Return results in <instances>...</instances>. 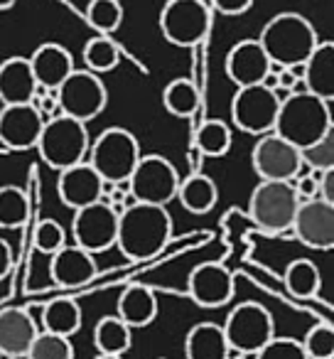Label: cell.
<instances>
[{
	"label": "cell",
	"instance_id": "8992f818",
	"mask_svg": "<svg viewBox=\"0 0 334 359\" xmlns=\"http://www.w3.org/2000/svg\"><path fill=\"white\" fill-rule=\"evenodd\" d=\"M300 200L293 182H268L260 180L249 200V217L265 234H285L293 229Z\"/></svg>",
	"mask_w": 334,
	"mask_h": 359
},
{
	"label": "cell",
	"instance_id": "7c38bea8",
	"mask_svg": "<svg viewBox=\"0 0 334 359\" xmlns=\"http://www.w3.org/2000/svg\"><path fill=\"white\" fill-rule=\"evenodd\" d=\"M251 163L256 175L268 182H293L302 172L300 150L275 133H265L256 140Z\"/></svg>",
	"mask_w": 334,
	"mask_h": 359
},
{
	"label": "cell",
	"instance_id": "7402d4cb",
	"mask_svg": "<svg viewBox=\"0 0 334 359\" xmlns=\"http://www.w3.org/2000/svg\"><path fill=\"white\" fill-rule=\"evenodd\" d=\"M37 81L27 57H8L0 62V101L3 106L30 104L35 96Z\"/></svg>",
	"mask_w": 334,
	"mask_h": 359
},
{
	"label": "cell",
	"instance_id": "44dd1931",
	"mask_svg": "<svg viewBox=\"0 0 334 359\" xmlns=\"http://www.w3.org/2000/svg\"><path fill=\"white\" fill-rule=\"evenodd\" d=\"M52 280L62 288H81L96 276V261L89 251L79 246H62L57 254H52L50 264Z\"/></svg>",
	"mask_w": 334,
	"mask_h": 359
},
{
	"label": "cell",
	"instance_id": "52a82bcc",
	"mask_svg": "<svg viewBox=\"0 0 334 359\" xmlns=\"http://www.w3.org/2000/svg\"><path fill=\"white\" fill-rule=\"evenodd\" d=\"M224 337L229 342L231 352L236 354H256L275 337V323L268 308L256 300L239 303L221 325Z\"/></svg>",
	"mask_w": 334,
	"mask_h": 359
},
{
	"label": "cell",
	"instance_id": "9c48e42d",
	"mask_svg": "<svg viewBox=\"0 0 334 359\" xmlns=\"http://www.w3.org/2000/svg\"><path fill=\"white\" fill-rule=\"evenodd\" d=\"M55 94L60 101L62 116H69L81 123L99 118L109 104L106 84L101 81V76L91 74L89 69H74Z\"/></svg>",
	"mask_w": 334,
	"mask_h": 359
},
{
	"label": "cell",
	"instance_id": "836d02e7",
	"mask_svg": "<svg viewBox=\"0 0 334 359\" xmlns=\"http://www.w3.org/2000/svg\"><path fill=\"white\" fill-rule=\"evenodd\" d=\"M86 22L99 35H113L123 25V6H120V0H89Z\"/></svg>",
	"mask_w": 334,
	"mask_h": 359
},
{
	"label": "cell",
	"instance_id": "6da1fadb",
	"mask_svg": "<svg viewBox=\"0 0 334 359\" xmlns=\"http://www.w3.org/2000/svg\"><path fill=\"white\" fill-rule=\"evenodd\" d=\"M172 239V217L165 207L135 205L125 207L118 217L116 246L130 261H145L158 256Z\"/></svg>",
	"mask_w": 334,
	"mask_h": 359
},
{
	"label": "cell",
	"instance_id": "8d00e7d4",
	"mask_svg": "<svg viewBox=\"0 0 334 359\" xmlns=\"http://www.w3.org/2000/svg\"><path fill=\"white\" fill-rule=\"evenodd\" d=\"M300 158L309 170H319V172L334 170V128L327 135H322L317 143L300 150Z\"/></svg>",
	"mask_w": 334,
	"mask_h": 359
},
{
	"label": "cell",
	"instance_id": "d6a6232c",
	"mask_svg": "<svg viewBox=\"0 0 334 359\" xmlns=\"http://www.w3.org/2000/svg\"><path fill=\"white\" fill-rule=\"evenodd\" d=\"M231 140H234L231 128L219 118L204 121L195 135L197 150H200L202 155H207V158H224L231 150Z\"/></svg>",
	"mask_w": 334,
	"mask_h": 359
},
{
	"label": "cell",
	"instance_id": "484cf974",
	"mask_svg": "<svg viewBox=\"0 0 334 359\" xmlns=\"http://www.w3.org/2000/svg\"><path fill=\"white\" fill-rule=\"evenodd\" d=\"M177 200L190 215H209L219 202V187L209 175L195 172L190 177L180 180L177 187Z\"/></svg>",
	"mask_w": 334,
	"mask_h": 359
},
{
	"label": "cell",
	"instance_id": "b9f144b4",
	"mask_svg": "<svg viewBox=\"0 0 334 359\" xmlns=\"http://www.w3.org/2000/svg\"><path fill=\"white\" fill-rule=\"evenodd\" d=\"M13 269V249L3 236H0V280L6 278Z\"/></svg>",
	"mask_w": 334,
	"mask_h": 359
},
{
	"label": "cell",
	"instance_id": "d6986e66",
	"mask_svg": "<svg viewBox=\"0 0 334 359\" xmlns=\"http://www.w3.org/2000/svg\"><path fill=\"white\" fill-rule=\"evenodd\" d=\"M270 69V60L258 40H241L226 55V74L239 89L256 86Z\"/></svg>",
	"mask_w": 334,
	"mask_h": 359
},
{
	"label": "cell",
	"instance_id": "4316f807",
	"mask_svg": "<svg viewBox=\"0 0 334 359\" xmlns=\"http://www.w3.org/2000/svg\"><path fill=\"white\" fill-rule=\"evenodd\" d=\"M81 320H84V315H81L79 303L74 298L62 295V298L50 300L45 305V310H42V327H45L42 332H52L71 339V334H76L81 330Z\"/></svg>",
	"mask_w": 334,
	"mask_h": 359
},
{
	"label": "cell",
	"instance_id": "3957f363",
	"mask_svg": "<svg viewBox=\"0 0 334 359\" xmlns=\"http://www.w3.org/2000/svg\"><path fill=\"white\" fill-rule=\"evenodd\" d=\"M258 42L270 62L280 67H295L307 62L312 50L319 45V37L312 22L300 13H278L265 22Z\"/></svg>",
	"mask_w": 334,
	"mask_h": 359
},
{
	"label": "cell",
	"instance_id": "4fadbf2b",
	"mask_svg": "<svg viewBox=\"0 0 334 359\" xmlns=\"http://www.w3.org/2000/svg\"><path fill=\"white\" fill-rule=\"evenodd\" d=\"M116 234H118V215L106 202L76 210L74 222H71L74 246L94 256L116 246Z\"/></svg>",
	"mask_w": 334,
	"mask_h": 359
},
{
	"label": "cell",
	"instance_id": "d4e9b609",
	"mask_svg": "<svg viewBox=\"0 0 334 359\" xmlns=\"http://www.w3.org/2000/svg\"><path fill=\"white\" fill-rule=\"evenodd\" d=\"M231 347L216 323H197L185 337L187 359H229Z\"/></svg>",
	"mask_w": 334,
	"mask_h": 359
},
{
	"label": "cell",
	"instance_id": "f546056e",
	"mask_svg": "<svg viewBox=\"0 0 334 359\" xmlns=\"http://www.w3.org/2000/svg\"><path fill=\"white\" fill-rule=\"evenodd\" d=\"M202 104V94L192 79H172L170 84L162 89V106L177 118H187V116L197 114Z\"/></svg>",
	"mask_w": 334,
	"mask_h": 359
},
{
	"label": "cell",
	"instance_id": "5bb4252c",
	"mask_svg": "<svg viewBox=\"0 0 334 359\" xmlns=\"http://www.w3.org/2000/svg\"><path fill=\"white\" fill-rule=\"evenodd\" d=\"M187 293L200 308H224L236 293V278L224 264L207 261V264L192 269L190 280H187Z\"/></svg>",
	"mask_w": 334,
	"mask_h": 359
},
{
	"label": "cell",
	"instance_id": "277c9868",
	"mask_svg": "<svg viewBox=\"0 0 334 359\" xmlns=\"http://www.w3.org/2000/svg\"><path fill=\"white\" fill-rule=\"evenodd\" d=\"M86 158H89L86 163L96 170V175L104 182L120 185V182H128V177L133 175L135 165L143 158V153H140L138 138L130 130L113 126V128H106L91 143Z\"/></svg>",
	"mask_w": 334,
	"mask_h": 359
},
{
	"label": "cell",
	"instance_id": "83f0119b",
	"mask_svg": "<svg viewBox=\"0 0 334 359\" xmlns=\"http://www.w3.org/2000/svg\"><path fill=\"white\" fill-rule=\"evenodd\" d=\"M94 344L99 354H111V357H123L133 344V330L116 315L101 318L94 327Z\"/></svg>",
	"mask_w": 334,
	"mask_h": 359
},
{
	"label": "cell",
	"instance_id": "e0dca14e",
	"mask_svg": "<svg viewBox=\"0 0 334 359\" xmlns=\"http://www.w3.org/2000/svg\"><path fill=\"white\" fill-rule=\"evenodd\" d=\"M42 128H45V121L30 104L0 109V143L8 150L35 148Z\"/></svg>",
	"mask_w": 334,
	"mask_h": 359
},
{
	"label": "cell",
	"instance_id": "603a6c76",
	"mask_svg": "<svg viewBox=\"0 0 334 359\" xmlns=\"http://www.w3.org/2000/svg\"><path fill=\"white\" fill-rule=\"evenodd\" d=\"M305 91L332 104L334 99V42H319L302 65Z\"/></svg>",
	"mask_w": 334,
	"mask_h": 359
},
{
	"label": "cell",
	"instance_id": "d590c367",
	"mask_svg": "<svg viewBox=\"0 0 334 359\" xmlns=\"http://www.w3.org/2000/svg\"><path fill=\"white\" fill-rule=\"evenodd\" d=\"M300 344L307 359H334V327L329 323H317Z\"/></svg>",
	"mask_w": 334,
	"mask_h": 359
},
{
	"label": "cell",
	"instance_id": "8fae6325",
	"mask_svg": "<svg viewBox=\"0 0 334 359\" xmlns=\"http://www.w3.org/2000/svg\"><path fill=\"white\" fill-rule=\"evenodd\" d=\"M280 111V99L275 91L265 89V86H244L236 91L234 101H231V121L239 130L249 135H265L273 133L275 118Z\"/></svg>",
	"mask_w": 334,
	"mask_h": 359
},
{
	"label": "cell",
	"instance_id": "ee69618b",
	"mask_svg": "<svg viewBox=\"0 0 334 359\" xmlns=\"http://www.w3.org/2000/svg\"><path fill=\"white\" fill-rule=\"evenodd\" d=\"M96 359H123V357H111V354H99Z\"/></svg>",
	"mask_w": 334,
	"mask_h": 359
},
{
	"label": "cell",
	"instance_id": "4dcf8cb0",
	"mask_svg": "<svg viewBox=\"0 0 334 359\" xmlns=\"http://www.w3.org/2000/svg\"><path fill=\"white\" fill-rule=\"evenodd\" d=\"M84 65L91 74H109L120 65V47L109 35L91 37L84 45Z\"/></svg>",
	"mask_w": 334,
	"mask_h": 359
},
{
	"label": "cell",
	"instance_id": "30bf717a",
	"mask_svg": "<svg viewBox=\"0 0 334 359\" xmlns=\"http://www.w3.org/2000/svg\"><path fill=\"white\" fill-rule=\"evenodd\" d=\"M209 30L204 0H167L160 13V32L175 47H195Z\"/></svg>",
	"mask_w": 334,
	"mask_h": 359
},
{
	"label": "cell",
	"instance_id": "f35d334b",
	"mask_svg": "<svg viewBox=\"0 0 334 359\" xmlns=\"http://www.w3.org/2000/svg\"><path fill=\"white\" fill-rule=\"evenodd\" d=\"M253 359H307L300 339L295 337H273L260 352L253 354Z\"/></svg>",
	"mask_w": 334,
	"mask_h": 359
},
{
	"label": "cell",
	"instance_id": "9a60e30c",
	"mask_svg": "<svg viewBox=\"0 0 334 359\" xmlns=\"http://www.w3.org/2000/svg\"><path fill=\"white\" fill-rule=\"evenodd\" d=\"M290 231L307 249L329 251L334 246V205L324 200L300 202Z\"/></svg>",
	"mask_w": 334,
	"mask_h": 359
},
{
	"label": "cell",
	"instance_id": "cb8c5ba5",
	"mask_svg": "<svg viewBox=\"0 0 334 359\" xmlns=\"http://www.w3.org/2000/svg\"><path fill=\"white\" fill-rule=\"evenodd\" d=\"M130 330L148 327L158 318V295L153 288L143 283H133L120 293L118 298V315Z\"/></svg>",
	"mask_w": 334,
	"mask_h": 359
},
{
	"label": "cell",
	"instance_id": "f1b7e54d",
	"mask_svg": "<svg viewBox=\"0 0 334 359\" xmlns=\"http://www.w3.org/2000/svg\"><path fill=\"white\" fill-rule=\"evenodd\" d=\"M285 288H288L290 295L300 300L314 298L319 293V285H322V273H319L317 264L309 259H295L288 264L283 273Z\"/></svg>",
	"mask_w": 334,
	"mask_h": 359
},
{
	"label": "cell",
	"instance_id": "ab89813d",
	"mask_svg": "<svg viewBox=\"0 0 334 359\" xmlns=\"http://www.w3.org/2000/svg\"><path fill=\"white\" fill-rule=\"evenodd\" d=\"M211 6H214V11L221 13V15L236 18V15L249 13L251 6H253V0H211Z\"/></svg>",
	"mask_w": 334,
	"mask_h": 359
},
{
	"label": "cell",
	"instance_id": "7a4b0ae2",
	"mask_svg": "<svg viewBox=\"0 0 334 359\" xmlns=\"http://www.w3.org/2000/svg\"><path fill=\"white\" fill-rule=\"evenodd\" d=\"M332 130V109L329 101L307 94H290L280 101L278 118H275L273 133L288 140L298 150L317 143L322 135Z\"/></svg>",
	"mask_w": 334,
	"mask_h": 359
},
{
	"label": "cell",
	"instance_id": "74e56055",
	"mask_svg": "<svg viewBox=\"0 0 334 359\" xmlns=\"http://www.w3.org/2000/svg\"><path fill=\"white\" fill-rule=\"evenodd\" d=\"M67 246V231L60 222L55 219H42L35 229V249L40 254H57V251Z\"/></svg>",
	"mask_w": 334,
	"mask_h": 359
},
{
	"label": "cell",
	"instance_id": "f6af8a7d",
	"mask_svg": "<svg viewBox=\"0 0 334 359\" xmlns=\"http://www.w3.org/2000/svg\"><path fill=\"white\" fill-rule=\"evenodd\" d=\"M0 359H3V357H0Z\"/></svg>",
	"mask_w": 334,
	"mask_h": 359
},
{
	"label": "cell",
	"instance_id": "7bdbcfd3",
	"mask_svg": "<svg viewBox=\"0 0 334 359\" xmlns=\"http://www.w3.org/2000/svg\"><path fill=\"white\" fill-rule=\"evenodd\" d=\"M15 3H18V0H0V11H11Z\"/></svg>",
	"mask_w": 334,
	"mask_h": 359
},
{
	"label": "cell",
	"instance_id": "2e32d148",
	"mask_svg": "<svg viewBox=\"0 0 334 359\" xmlns=\"http://www.w3.org/2000/svg\"><path fill=\"white\" fill-rule=\"evenodd\" d=\"M57 195H60L62 205L69 210H84V207L104 200V180L84 160V163L62 170L60 180H57Z\"/></svg>",
	"mask_w": 334,
	"mask_h": 359
},
{
	"label": "cell",
	"instance_id": "e575fe53",
	"mask_svg": "<svg viewBox=\"0 0 334 359\" xmlns=\"http://www.w3.org/2000/svg\"><path fill=\"white\" fill-rule=\"evenodd\" d=\"M25 359H74V347L69 337L52 332H37Z\"/></svg>",
	"mask_w": 334,
	"mask_h": 359
},
{
	"label": "cell",
	"instance_id": "60d3db41",
	"mask_svg": "<svg viewBox=\"0 0 334 359\" xmlns=\"http://www.w3.org/2000/svg\"><path fill=\"white\" fill-rule=\"evenodd\" d=\"M317 200H324L329 205H334V170H327L319 180L317 187Z\"/></svg>",
	"mask_w": 334,
	"mask_h": 359
},
{
	"label": "cell",
	"instance_id": "ffe728a7",
	"mask_svg": "<svg viewBox=\"0 0 334 359\" xmlns=\"http://www.w3.org/2000/svg\"><path fill=\"white\" fill-rule=\"evenodd\" d=\"M30 69L35 74V81L45 86L47 91H57L62 81L74 72V57L67 47L57 45V42H45L40 45L30 57Z\"/></svg>",
	"mask_w": 334,
	"mask_h": 359
},
{
	"label": "cell",
	"instance_id": "5b68a950",
	"mask_svg": "<svg viewBox=\"0 0 334 359\" xmlns=\"http://www.w3.org/2000/svg\"><path fill=\"white\" fill-rule=\"evenodd\" d=\"M35 148L40 150V158L50 168L62 172L71 165L84 163L91 148V138L86 123L69 118V116H57V118L45 121V128Z\"/></svg>",
	"mask_w": 334,
	"mask_h": 359
},
{
	"label": "cell",
	"instance_id": "1f68e13d",
	"mask_svg": "<svg viewBox=\"0 0 334 359\" xmlns=\"http://www.w3.org/2000/svg\"><path fill=\"white\" fill-rule=\"evenodd\" d=\"M30 217V202L22 187L3 185L0 187V229H20Z\"/></svg>",
	"mask_w": 334,
	"mask_h": 359
},
{
	"label": "cell",
	"instance_id": "ba28073f",
	"mask_svg": "<svg viewBox=\"0 0 334 359\" xmlns=\"http://www.w3.org/2000/svg\"><path fill=\"white\" fill-rule=\"evenodd\" d=\"M180 180V172L170 160L165 155L150 153L138 160L133 175L128 177V192L140 205L167 207V202L177 197Z\"/></svg>",
	"mask_w": 334,
	"mask_h": 359
},
{
	"label": "cell",
	"instance_id": "ac0fdd59",
	"mask_svg": "<svg viewBox=\"0 0 334 359\" xmlns=\"http://www.w3.org/2000/svg\"><path fill=\"white\" fill-rule=\"evenodd\" d=\"M37 325L25 308L0 310V357L25 359L37 337Z\"/></svg>",
	"mask_w": 334,
	"mask_h": 359
}]
</instances>
